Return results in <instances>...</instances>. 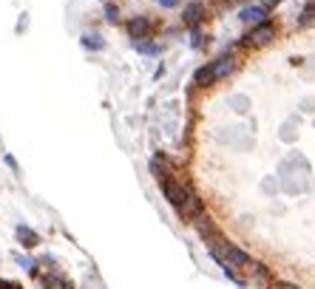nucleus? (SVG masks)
I'll list each match as a JSON object with an SVG mask.
<instances>
[{"mask_svg": "<svg viewBox=\"0 0 315 289\" xmlns=\"http://www.w3.org/2000/svg\"><path fill=\"white\" fill-rule=\"evenodd\" d=\"M292 136H296V133H292L290 125H287V128H281V139H292Z\"/></svg>", "mask_w": 315, "mask_h": 289, "instance_id": "obj_15", "label": "nucleus"}, {"mask_svg": "<svg viewBox=\"0 0 315 289\" xmlns=\"http://www.w3.org/2000/svg\"><path fill=\"white\" fill-rule=\"evenodd\" d=\"M230 102L236 105V111H247V99H244V96H233Z\"/></svg>", "mask_w": 315, "mask_h": 289, "instance_id": "obj_13", "label": "nucleus"}, {"mask_svg": "<svg viewBox=\"0 0 315 289\" xmlns=\"http://www.w3.org/2000/svg\"><path fill=\"white\" fill-rule=\"evenodd\" d=\"M238 20H244V23H264L267 20V6H247V9L238 11Z\"/></svg>", "mask_w": 315, "mask_h": 289, "instance_id": "obj_6", "label": "nucleus"}, {"mask_svg": "<svg viewBox=\"0 0 315 289\" xmlns=\"http://www.w3.org/2000/svg\"><path fill=\"white\" fill-rule=\"evenodd\" d=\"M310 23H315V0H310L304 6V11H301V17H298V26L304 28V26H310Z\"/></svg>", "mask_w": 315, "mask_h": 289, "instance_id": "obj_9", "label": "nucleus"}, {"mask_svg": "<svg viewBox=\"0 0 315 289\" xmlns=\"http://www.w3.org/2000/svg\"><path fill=\"white\" fill-rule=\"evenodd\" d=\"M0 289H20L18 284H6V281H0Z\"/></svg>", "mask_w": 315, "mask_h": 289, "instance_id": "obj_17", "label": "nucleus"}, {"mask_svg": "<svg viewBox=\"0 0 315 289\" xmlns=\"http://www.w3.org/2000/svg\"><path fill=\"white\" fill-rule=\"evenodd\" d=\"M216 71H213V65H202V68H196V74H193V85L196 88H210V85H216Z\"/></svg>", "mask_w": 315, "mask_h": 289, "instance_id": "obj_4", "label": "nucleus"}, {"mask_svg": "<svg viewBox=\"0 0 315 289\" xmlns=\"http://www.w3.org/2000/svg\"><path fill=\"white\" fill-rule=\"evenodd\" d=\"M270 289H298V287H292V284H287V281H276V278H272Z\"/></svg>", "mask_w": 315, "mask_h": 289, "instance_id": "obj_12", "label": "nucleus"}, {"mask_svg": "<svg viewBox=\"0 0 315 289\" xmlns=\"http://www.w3.org/2000/svg\"><path fill=\"white\" fill-rule=\"evenodd\" d=\"M134 48L142 54H159V45L156 43H145V40H134Z\"/></svg>", "mask_w": 315, "mask_h": 289, "instance_id": "obj_11", "label": "nucleus"}, {"mask_svg": "<svg viewBox=\"0 0 315 289\" xmlns=\"http://www.w3.org/2000/svg\"><path fill=\"white\" fill-rule=\"evenodd\" d=\"M244 40H247V43H253V45H267V43H272V40H276V26H272L270 20L256 23V28L244 37Z\"/></svg>", "mask_w": 315, "mask_h": 289, "instance_id": "obj_2", "label": "nucleus"}, {"mask_svg": "<svg viewBox=\"0 0 315 289\" xmlns=\"http://www.w3.org/2000/svg\"><path fill=\"white\" fill-rule=\"evenodd\" d=\"M182 20L188 23V26L196 28L202 20H204V6H202V3H188V6H184V11H182Z\"/></svg>", "mask_w": 315, "mask_h": 289, "instance_id": "obj_5", "label": "nucleus"}, {"mask_svg": "<svg viewBox=\"0 0 315 289\" xmlns=\"http://www.w3.org/2000/svg\"><path fill=\"white\" fill-rule=\"evenodd\" d=\"M150 31H154V20L148 14H136V17L128 20V34L131 40H148Z\"/></svg>", "mask_w": 315, "mask_h": 289, "instance_id": "obj_1", "label": "nucleus"}, {"mask_svg": "<svg viewBox=\"0 0 315 289\" xmlns=\"http://www.w3.org/2000/svg\"><path fill=\"white\" fill-rule=\"evenodd\" d=\"M102 14H105V20H108V23H120V6H116V3H111V0H105Z\"/></svg>", "mask_w": 315, "mask_h": 289, "instance_id": "obj_10", "label": "nucleus"}, {"mask_svg": "<svg viewBox=\"0 0 315 289\" xmlns=\"http://www.w3.org/2000/svg\"><path fill=\"white\" fill-rule=\"evenodd\" d=\"M210 65H213V71H216V77L224 79L228 74H233V71H236V57H233V51H228V54H222L216 62H210Z\"/></svg>", "mask_w": 315, "mask_h": 289, "instance_id": "obj_3", "label": "nucleus"}, {"mask_svg": "<svg viewBox=\"0 0 315 289\" xmlns=\"http://www.w3.org/2000/svg\"><path fill=\"white\" fill-rule=\"evenodd\" d=\"M193 48H202V34L199 31H193Z\"/></svg>", "mask_w": 315, "mask_h": 289, "instance_id": "obj_16", "label": "nucleus"}, {"mask_svg": "<svg viewBox=\"0 0 315 289\" xmlns=\"http://www.w3.org/2000/svg\"><path fill=\"white\" fill-rule=\"evenodd\" d=\"M18 238L23 241V247H37L40 244V236H37L32 227H23V224L18 227Z\"/></svg>", "mask_w": 315, "mask_h": 289, "instance_id": "obj_8", "label": "nucleus"}, {"mask_svg": "<svg viewBox=\"0 0 315 289\" xmlns=\"http://www.w3.org/2000/svg\"><path fill=\"white\" fill-rule=\"evenodd\" d=\"M82 48H88V51H102V48H105L102 34H96V31H86V34H82Z\"/></svg>", "mask_w": 315, "mask_h": 289, "instance_id": "obj_7", "label": "nucleus"}, {"mask_svg": "<svg viewBox=\"0 0 315 289\" xmlns=\"http://www.w3.org/2000/svg\"><path fill=\"white\" fill-rule=\"evenodd\" d=\"M159 6H162V9H176L179 0H159Z\"/></svg>", "mask_w": 315, "mask_h": 289, "instance_id": "obj_14", "label": "nucleus"}]
</instances>
